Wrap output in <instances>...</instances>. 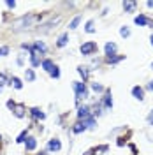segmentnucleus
<instances>
[{"instance_id": "obj_1", "label": "nucleus", "mask_w": 153, "mask_h": 155, "mask_svg": "<svg viewBox=\"0 0 153 155\" xmlns=\"http://www.w3.org/2000/svg\"><path fill=\"white\" fill-rule=\"evenodd\" d=\"M74 90H76V99H77V101L86 99V87H85V83H74Z\"/></svg>"}, {"instance_id": "obj_2", "label": "nucleus", "mask_w": 153, "mask_h": 155, "mask_svg": "<svg viewBox=\"0 0 153 155\" xmlns=\"http://www.w3.org/2000/svg\"><path fill=\"white\" fill-rule=\"evenodd\" d=\"M93 51H97L95 42H85V44H81V53L83 55H92Z\"/></svg>"}, {"instance_id": "obj_3", "label": "nucleus", "mask_w": 153, "mask_h": 155, "mask_svg": "<svg viewBox=\"0 0 153 155\" xmlns=\"http://www.w3.org/2000/svg\"><path fill=\"white\" fill-rule=\"evenodd\" d=\"M77 116H79L81 120L90 118V116H92V113H90V107H88V106H81L79 109H77Z\"/></svg>"}, {"instance_id": "obj_4", "label": "nucleus", "mask_w": 153, "mask_h": 155, "mask_svg": "<svg viewBox=\"0 0 153 155\" xmlns=\"http://www.w3.org/2000/svg\"><path fill=\"white\" fill-rule=\"evenodd\" d=\"M35 19H37V16H34V14H30V16H23V18L18 21V25H25V27H28V25H32Z\"/></svg>"}, {"instance_id": "obj_5", "label": "nucleus", "mask_w": 153, "mask_h": 155, "mask_svg": "<svg viewBox=\"0 0 153 155\" xmlns=\"http://www.w3.org/2000/svg\"><path fill=\"white\" fill-rule=\"evenodd\" d=\"M115 51H116V44L115 42H107V44H106V55H107L109 58L115 55Z\"/></svg>"}, {"instance_id": "obj_6", "label": "nucleus", "mask_w": 153, "mask_h": 155, "mask_svg": "<svg viewBox=\"0 0 153 155\" xmlns=\"http://www.w3.org/2000/svg\"><path fill=\"white\" fill-rule=\"evenodd\" d=\"M132 94H134L135 99H139V101H143L144 99V90L141 87H134L132 88Z\"/></svg>"}, {"instance_id": "obj_7", "label": "nucleus", "mask_w": 153, "mask_h": 155, "mask_svg": "<svg viewBox=\"0 0 153 155\" xmlns=\"http://www.w3.org/2000/svg\"><path fill=\"white\" fill-rule=\"evenodd\" d=\"M12 111H14V115L18 116V118H23V116H25V106H23V104H16V107H14Z\"/></svg>"}, {"instance_id": "obj_8", "label": "nucleus", "mask_w": 153, "mask_h": 155, "mask_svg": "<svg viewBox=\"0 0 153 155\" xmlns=\"http://www.w3.org/2000/svg\"><path fill=\"white\" fill-rule=\"evenodd\" d=\"M25 146H27V150H35V146H37V141H35V137H27V141H25Z\"/></svg>"}, {"instance_id": "obj_9", "label": "nucleus", "mask_w": 153, "mask_h": 155, "mask_svg": "<svg viewBox=\"0 0 153 155\" xmlns=\"http://www.w3.org/2000/svg\"><path fill=\"white\" fill-rule=\"evenodd\" d=\"M60 141H58V139H51V141H49V145H48V148L49 150H51V152H58V150H60Z\"/></svg>"}, {"instance_id": "obj_10", "label": "nucleus", "mask_w": 153, "mask_h": 155, "mask_svg": "<svg viewBox=\"0 0 153 155\" xmlns=\"http://www.w3.org/2000/svg\"><path fill=\"white\" fill-rule=\"evenodd\" d=\"M32 51H35V53L41 51V53H44V51H46V44L41 42V41H35V44H34V49H32Z\"/></svg>"}, {"instance_id": "obj_11", "label": "nucleus", "mask_w": 153, "mask_h": 155, "mask_svg": "<svg viewBox=\"0 0 153 155\" xmlns=\"http://www.w3.org/2000/svg\"><path fill=\"white\" fill-rule=\"evenodd\" d=\"M37 55H39V53H35V51H30V62H32V65H34V67H37L39 64H41V60H39Z\"/></svg>"}, {"instance_id": "obj_12", "label": "nucleus", "mask_w": 153, "mask_h": 155, "mask_svg": "<svg viewBox=\"0 0 153 155\" xmlns=\"http://www.w3.org/2000/svg\"><path fill=\"white\" fill-rule=\"evenodd\" d=\"M76 134H79V132H83V130H86V125H85V122H77L76 125H74V129H72Z\"/></svg>"}, {"instance_id": "obj_13", "label": "nucleus", "mask_w": 153, "mask_h": 155, "mask_svg": "<svg viewBox=\"0 0 153 155\" xmlns=\"http://www.w3.org/2000/svg\"><path fill=\"white\" fill-rule=\"evenodd\" d=\"M135 23H137V25H141V27H144V25H148L150 21H148V18H146V16H143V14H139V16L135 18Z\"/></svg>"}, {"instance_id": "obj_14", "label": "nucleus", "mask_w": 153, "mask_h": 155, "mask_svg": "<svg viewBox=\"0 0 153 155\" xmlns=\"http://www.w3.org/2000/svg\"><path fill=\"white\" fill-rule=\"evenodd\" d=\"M30 111H32V115L35 116V118H41V120H42V118H44V113H42V111H41V109H39V107H32V109H30Z\"/></svg>"}, {"instance_id": "obj_15", "label": "nucleus", "mask_w": 153, "mask_h": 155, "mask_svg": "<svg viewBox=\"0 0 153 155\" xmlns=\"http://www.w3.org/2000/svg\"><path fill=\"white\" fill-rule=\"evenodd\" d=\"M79 21H81V16H76V18L70 21V25H69V28L70 30H74V28H77V25H79Z\"/></svg>"}, {"instance_id": "obj_16", "label": "nucleus", "mask_w": 153, "mask_h": 155, "mask_svg": "<svg viewBox=\"0 0 153 155\" xmlns=\"http://www.w3.org/2000/svg\"><path fill=\"white\" fill-rule=\"evenodd\" d=\"M42 67L46 69V71H49V72H51L55 65H53V62H51V60H44V62H42Z\"/></svg>"}, {"instance_id": "obj_17", "label": "nucleus", "mask_w": 153, "mask_h": 155, "mask_svg": "<svg viewBox=\"0 0 153 155\" xmlns=\"http://www.w3.org/2000/svg\"><path fill=\"white\" fill-rule=\"evenodd\" d=\"M135 5H137L135 2H125V4H123V9L125 11H134Z\"/></svg>"}, {"instance_id": "obj_18", "label": "nucleus", "mask_w": 153, "mask_h": 155, "mask_svg": "<svg viewBox=\"0 0 153 155\" xmlns=\"http://www.w3.org/2000/svg\"><path fill=\"white\" fill-rule=\"evenodd\" d=\"M85 122L86 127H90V129H93L95 127V120H93V116H90V118H86V120H83Z\"/></svg>"}, {"instance_id": "obj_19", "label": "nucleus", "mask_w": 153, "mask_h": 155, "mask_svg": "<svg viewBox=\"0 0 153 155\" xmlns=\"http://www.w3.org/2000/svg\"><path fill=\"white\" fill-rule=\"evenodd\" d=\"M11 85H12V87H14V88H18V90H19V88H21V87H23V83L19 81L18 78H12V79H11Z\"/></svg>"}, {"instance_id": "obj_20", "label": "nucleus", "mask_w": 153, "mask_h": 155, "mask_svg": "<svg viewBox=\"0 0 153 155\" xmlns=\"http://www.w3.org/2000/svg\"><path fill=\"white\" fill-rule=\"evenodd\" d=\"M67 34H63V35H62V37H60V39H58V42H57V44H58V46H60V48H62V46H65V44H67Z\"/></svg>"}, {"instance_id": "obj_21", "label": "nucleus", "mask_w": 153, "mask_h": 155, "mask_svg": "<svg viewBox=\"0 0 153 155\" xmlns=\"http://www.w3.org/2000/svg\"><path fill=\"white\" fill-rule=\"evenodd\" d=\"M77 72H79V74L83 76V79H86V78H88V74H90L86 67H77Z\"/></svg>"}, {"instance_id": "obj_22", "label": "nucleus", "mask_w": 153, "mask_h": 155, "mask_svg": "<svg viewBox=\"0 0 153 155\" xmlns=\"http://www.w3.org/2000/svg\"><path fill=\"white\" fill-rule=\"evenodd\" d=\"M104 106L106 107H111V106H113V99H111V95H106L104 97Z\"/></svg>"}, {"instance_id": "obj_23", "label": "nucleus", "mask_w": 153, "mask_h": 155, "mask_svg": "<svg viewBox=\"0 0 153 155\" xmlns=\"http://www.w3.org/2000/svg\"><path fill=\"white\" fill-rule=\"evenodd\" d=\"M86 32H88V34H93V32H95V28H93V21H88V23H86Z\"/></svg>"}, {"instance_id": "obj_24", "label": "nucleus", "mask_w": 153, "mask_h": 155, "mask_svg": "<svg viewBox=\"0 0 153 155\" xmlns=\"http://www.w3.org/2000/svg\"><path fill=\"white\" fill-rule=\"evenodd\" d=\"M27 79H28V81H34V79H35V74H34L32 69H27Z\"/></svg>"}, {"instance_id": "obj_25", "label": "nucleus", "mask_w": 153, "mask_h": 155, "mask_svg": "<svg viewBox=\"0 0 153 155\" xmlns=\"http://www.w3.org/2000/svg\"><path fill=\"white\" fill-rule=\"evenodd\" d=\"M106 150H107V146H99V148H97V150H95V155H104V152H106Z\"/></svg>"}, {"instance_id": "obj_26", "label": "nucleus", "mask_w": 153, "mask_h": 155, "mask_svg": "<svg viewBox=\"0 0 153 155\" xmlns=\"http://www.w3.org/2000/svg\"><path fill=\"white\" fill-rule=\"evenodd\" d=\"M120 34H122V37H129L130 35V30L127 28V27H123V28L120 30Z\"/></svg>"}, {"instance_id": "obj_27", "label": "nucleus", "mask_w": 153, "mask_h": 155, "mask_svg": "<svg viewBox=\"0 0 153 155\" xmlns=\"http://www.w3.org/2000/svg\"><path fill=\"white\" fill-rule=\"evenodd\" d=\"M92 88H93L95 92H102V90H104V87H102V85H99V83H93V85H92Z\"/></svg>"}, {"instance_id": "obj_28", "label": "nucleus", "mask_w": 153, "mask_h": 155, "mask_svg": "<svg viewBox=\"0 0 153 155\" xmlns=\"http://www.w3.org/2000/svg\"><path fill=\"white\" fill-rule=\"evenodd\" d=\"M5 83H7V76L0 72V87H2V85H5Z\"/></svg>"}, {"instance_id": "obj_29", "label": "nucleus", "mask_w": 153, "mask_h": 155, "mask_svg": "<svg viewBox=\"0 0 153 155\" xmlns=\"http://www.w3.org/2000/svg\"><path fill=\"white\" fill-rule=\"evenodd\" d=\"M120 60H123V57H111L109 58V64H116V62H120Z\"/></svg>"}, {"instance_id": "obj_30", "label": "nucleus", "mask_w": 153, "mask_h": 155, "mask_svg": "<svg viewBox=\"0 0 153 155\" xmlns=\"http://www.w3.org/2000/svg\"><path fill=\"white\" fill-rule=\"evenodd\" d=\"M49 74H51L53 78H58V76H60V71H58V67H53V71H51Z\"/></svg>"}, {"instance_id": "obj_31", "label": "nucleus", "mask_w": 153, "mask_h": 155, "mask_svg": "<svg viewBox=\"0 0 153 155\" xmlns=\"http://www.w3.org/2000/svg\"><path fill=\"white\" fill-rule=\"evenodd\" d=\"M7 53H9V48H7V46L0 48V57H4V55H7Z\"/></svg>"}, {"instance_id": "obj_32", "label": "nucleus", "mask_w": 153, "mask_h": 155, "mask_svg": "<svg viewBox=\"0 0 153 155\" xmlns=\"http://www.w3.org/2000/svg\"><path fill=\"white\" fill-rule=\"evenodd\" d=\"M25 136H27V132H21V134H19V137L16 139V141H18V143H21V141L25 139Z\"/></svg>"}, {"instance_id": "obj_33", "label": "nucleus", "mask_w": 153, "mask_h": 155, "mask_svg": "<svg viewBox=\"0 0 153 155\" xmlns=\"http://www.w3.org/2000/svg\"><path fill=\"white\" fill-rule=\"evenodd\" d=\"M148 122H150V125H153V111L148 115Z\"/></svg>"}, {"instance_id": "obj_34", "label": "nucleus", "mask_w": 153, "mask_h": 155, "mask_svg": "<svg viewBox=\"0 0 153 155\" xmlns=\"http://www.w3.org/2000/svg\"><path fill=\"white\" fill-rule=\"evenodd\" d=\"M148 88H150V90H153V81L150 83V85H148Z\"/></svg>"}, {"instance_id": "obj_35", "label": "nucleus", "mask_w": 153, "mask_h": 155, "mask_svg": "<svg viewBox=\"0 0 153 155\" xmlns=\"http://www.w3.org/2000/svg\"><path fill=\"white\" fill-rule=\"evenodd\" d=\"M148 7H153V2H151V0H150V2H148Z\"/></svg>"}, {"instance_id": "obj_36", "label": "nucleus", "mask_w": 153, "mask_h": 155, "mask_svg": "<svg viewBox=\"0 0 153 155\" xmlns=\"http://www.w3.org/2000/svg\"><path fill=\"white\" fill-rule=\"evenodd\" d=\"M150 41H151V44H153V35H151V37H150Z\"/></svg>"}, {"instance_id": "obj_37", "label": "nucleus", "mask_w": 153, "mask_h": 155, "mask_svg": "<svg viewBox=\"0 0 153 155\" xmlns=\"http://www.w3.org/2000/svg\"><path fill=\"white\" fill-rule=\"evenodd\" d=\"M0 92H2V87H0Z\"/></svg>"}, {"instance_id": "obj_38", "label": "nucleus", "mask_w": 153, "mask_h": 155, "mask_svg": "<svg viewBox=\"0 0 153 155\" xmlns=\"http://www.w3.org/2000/svg\"><path fill=\"white\" fill-rule=\"evenodd\" d=\"M151 69H153V65H151Z\"/></svg>"}, {"instance_id": "obj_39", "label": "nucleus", "mask_w": 153, "mask_h": 155, "mask_svg": "<svg viewBox=\"0 0 153 155\" xmlns=\"http://www.w3.org/2000/svg\"><path fill=\"white\" fill-rule=\"evenodd\" d=\"M41 155H42V153H41Z\"/></svg>"}]
</instances>
